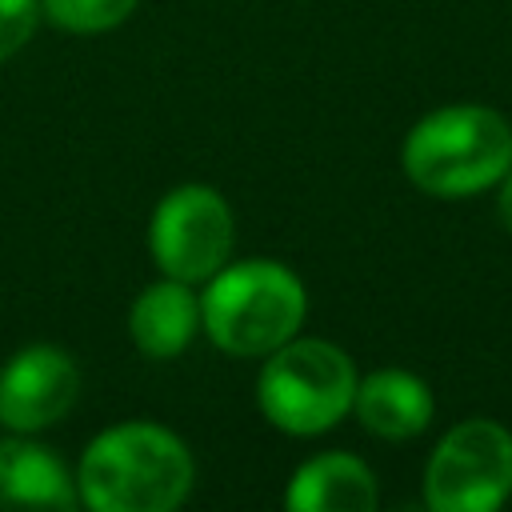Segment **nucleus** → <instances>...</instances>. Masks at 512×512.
<instances>
[{"instance_id":"nucleus-4","label":"nucleus","mask_w":512,"mask_h":512,"mask_svg":"<svg viewBox=\"0 0 512 512\" xmlns=\"http://www.w3.org/2000/svg\"><path fill=\"white\" fill-rule=\"evenodd\" d=\"M352 356L324 336H292L260 356L256 408L284 436H324L352 416L356 396Z\"/></svg>"},{"instance_id":"nucleus-7","label":"nucleus","mask_w":512,"mask_h":512,"mask_svg":"<svg viewBox=\"0 0 512 512\" xmlns=\"http://www.w3.org/2000/svg\"><path fill=\"white\" fill-rule=\"evenodd\" d=\"M80 400V368L60 344H24L0 364V428L36 436Z\"/></svg>"},{"instance_id":"nucleus-5","label":"nucleus","mask_w":512,"mask_h":512,"mask_svg":"<svg viewBox=\"0 0 512 512\" xmlns=\"http://www.w3.org/2000/svg\"><path fill=\"white\" fill-rule=\"evenodd\" d=\"M420 488L432 512H492L508 504L512 432L488 416H468L452 424L436 440Z\"/></svg>"},{"instance_id":"nucleus-10","label":"nucleus","mask_w":512,"mask_h":512,"mask_svg":"<svg viewBox=\"0 0 512 512\" xmlns=\"http://www.w3.org/2000/svg\"><path fill=\"white\" fill-rule=\"evenodd\" d=\"M352 416L364 432L380 440H412L432 424L436 400L424 376L408 368H376L356 380Z\"/></svg>"},{"instance_id":"nucleus-1","label":"nucleus","mask_w":512,"mask_h":512,"mask_svg":"<svg viewBox=\"0 0 512 512\" xmlns=\"http://www.w3.org/2000/svg\"><path fill=\"white\" fill-rule=\"evenodd\" d=\"M192 484L196 460L188 444L156 420L108 424L76 464V492L92 512H172Z\"/></svg>"},{"instance_id":"nucleus-8","label":"nucleus","mask_w":512,"mask_h":512,"mask_svg":"<svg viewBox=\"0 0 512 512\" xmlns=\"http://www.w3.org/2000/svg\"><path fill=\"white\" fill-rule=\"evenodd\" d=\"M128 336L148 360H176L200 336V288L176 276L144 284L128 308Z\"/></svg>"},{"instance_id":"nucleus-13","label":"nucleus","mask_w":512,"mask_h":512,"mask_svg":"<svg viewBox=\"0 0 512 512\" xmlns=\"http://www.w3.org/2000/svg\"><path fill=\"white\" fill-rule=\"evenodd\" d=\"M40 24V0H0V64L12 60Z\"/></svg>"},{"instance_id":"nucleus-11","label":"nucleus","mask_w":512,"mask_h":512,"mask_svg":"<svg viewBox=\"0 0 512 512\" xmlns=\"http://www.w3.org/2000/svg\"><path fill=\"white\" fill-rule=\"evenodd\" d=\"M76 472L24 432L0 436V512L4 508H76Z\"/></svg>"},{"instance_id":"nucleus-2","label":"nucleus","mask_w":512,"mask_h":512,"mask_svg":"<svg viewBox=\"0 0 512 512\" xmlns=\"http://www.w3.org/2000/svg\"><path fill=\"white\" fill-rule=\"evenodd\" d=\"M304 280L264 256L228 260L200 284V332L236 360H260L304 328Z\"/></svg>"},{"instance_id":"nucleus-12","label":"nucleus","mask_w":512,"mask_h":512,"mask_svg":"<svg viewBox=\"0 0 512 512\" xmlns=\"http://www.w3.org/2000/svg\"><path fill=\"white\" fill-rule=\"evenodd\" d=\"M140 0H40V16L68 36H100L120 28Z\"/></svg>"},{"instance_id":"nucleus-14","label":"nucleus","mask_w":512,"mask_h":512,"mask_svg":"<svg viewBox=\"0 0 512 512\" xmlns=\"http://www.w3.org/2000/svg\"><path fill=\"white\" fill-rule=\"evenodd\" d=\"M496 216H500V224H504V232L512 236V168L496 180Z\"/></svg>"},{"instance_id":"nucleus-3","label":"nucleus","mask_w":512,"mask_h":512,"mask_svg":"<svg viewBox=\"0 0 512 512\" xmlns=\"http://www.w3.org/2000/svg\"><path fill=\"white\" fill-rule=\"evenodd\" d=\"M404 176L436 200H468L512 168V124L488 104H444L424 112L400 144Z\"/></svg>"},{"instance_id":"nucleus-6","label":"nucleus","mask_w":512,"mask_h":512,"mask_svg":"<svg viewBox=\"0 0 512 512\" xmlns=\"http://www.w3.org/2000/svg\"><path fill=\"white\" fill-rule=\"evenodd\" d=\"M236 216L232 204L200 180L168 188L148 216V252L160 276L204 284L216 268L232 260Z\"/></svg>"},{"instance_id":"nucleus-9","label":"nucleus","mask_w":512,"mask_h":512,"mask_svg":"<svg viewBox=\"0 0 512 512\" xmlns=\"http://www.w3.org/2000/svg\"><path fill=\"white\" fill-rule=\"evenodd\" d=\"M380 504L376 472L352 452H316L300 460L284 488L292 512H372Z\"/></svg>"}]
</instances>
